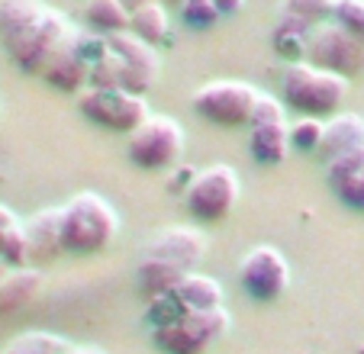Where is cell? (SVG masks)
<instances>
[{
	"mask_svg": "<svg viewBox=\"0 0 364 354\" xmlns=\"http://www.w3.org/2000/svg\"><path fill=\"white\" fill-rule=\"evenodd\" d=\"M119 232V216L100 193L81 191L62 206V245L65 254L90 258L113 245Z\"/></svg>",
	"mask_w": 364,
	"mask_h": 354,
	"instance_id": "1",
	"label": "cell"
},
{
	"mask_svg": "<svg viewBox=\"0 0 364 354\" xmlns=\"http://www.w3.org/2000/svg\"><path fill=\"white\" fill-rule=\"evenodd\" d=\"M348 77L323 71L309 62H290L281 75V97L287 107L303 116H336L338 103L345 100Z\"/></svg>",
	"mask_w": 364,
	"mask_h": 354,
	"instance_id": "2",
	"label": "cell"
},
{
	"mask_svg": "<svg viewBox=\"0 0 364 354\" xmlns=\"http://www.w3.org/2000/svg\"><path fill=\"white\" fill-rule=\"evenodd\" d=\"M239 174L229 164H210V168L197 171L191 187L184 191V206L197 222H223L239 203Z\"/></svg>",
	"mask_w": 364,
	"mask_h": 354,
	"instance_id": "3",
	"label": "cell"
},
{
	"mask_svg": "<svg viewBox=\"0 0 364 354\" xmlns=\"http://www.w3.org/2000/svg\"><path fill=\"white\" fill-rule=\"evenodd\" d=\"M258 94L262 90H255L245 81H210L193 90L191 107L206 123L223 126V129H242L252 123Z\"/></svg>",
	"mask_w": 364,
	"mask_h": 354,
	"instance_id": "4",
	"label": "cell"
},
{
	"mask_svg": "<svg viewBox=\"0 0 364 354\" xmlns=\"http://www.w3.org/2000/svg\"><path fill=\"white\" fill-rule=\"evenodd\" d=\"M229 328L226 309H206V313H187L171 322H161L151 332V341L161 354H203L206 348L220 341Z\"/></svg>",
	"mask_w": 364,
	"mask_h": 354,
	"instance_id": "5",
	"label": "cell"
},
{
	"mask_svg": "<svg viewBox=\"0 0 364 354\" xmlns=\"http://www.w3.org/2000/svg\"><path fill=\"white\" fill-rule=\"evenodd\" d=\"M77 109L87 123L100 126V129H110V132H132L149 119V103H145L142 94H132V90H81L77 94Z\"/></svg>",
	"mask_w": 364,
	"mask_h": 354,
	"instance_id": "6",
	"label": "cell"
},
{
	"mask_svg": "<svg viewBox=\"0 0 364 354\" xmlns=\"http://www.w3.org/2000/svg\"><path fill=\"white\" fill-rule=\"evenodd\" d=\"M184 129L181 123H174L171 116H149L142 126L129 136V161L142 171H168L171 164H178V158L184 155Z\"/></svg>",
	"mask_w": 364,
	"mask_h": 354,
	"instance_id": "7",
	"label": "cell"
},
{
	"mask_svg": "<svg viewBox=\"0 0 364 354\" xmlns=\"http://www.w3.org/2000/svg\"><path fill=\"white\" fill-rule=\"evenodd\" d=\"M68 33H71V26H68V20H65V14H58V10H46L36 26H29L26 33L16 36V39L4 42V48H7V55L14 58V65L20 71L42 77L48 58H52L55 48L68 39Z\"/></svg>",
	"mask_w": 364,
	"mask_h": 354,
	"instance_id": "8",
	"label": "cell"
},
{
	"mask_svg": "<svg viewBox=\"0 0 364 354\" xmlns=\"http://www.w3.org/2000/svg\"><path fill=\"white\" fill-rule=\"evenodd\" d=\"M306 62L342 77H355L364 71V42L338 29L336 23H323L306 39Z\"/></svg>",
	"mask_w": 364,
	"mask_h": 354,
	"instance_id": "9",
	"label": "cell"
},
{
	"mask_svg": "<svg viewBox=\"0 0 364 354\" xmlns=\"http://www.w3.org/2000/svg\"><path fill=\"white\" fill-rule=\"evenodd\" d=\"M223 306V286L220 280L206 277V274H187L171 293L165 296H155L151 300V309H149V319L155 326L161 322H171L178 316H187V313H206V309H220Z\"/></svg>",
	"mask_w": 364,
	"mask_h": 354,
	"instance_id": "10",
	"label": "cell"
},
{
	"mask_svg": "<svg viewBox=\"0 0 364 354\" xmlns=\"http://www.w3.org/2000/svg\"><path fill=\"white\" fill-rule=\"evenodd\" d=\"M239 284L242 290L258 303H274L290 286V264L277 248L258 245L242 258L239 264Z\"/></svg>",
	"mask_w": 364,
	"mask_h": 354,
	"instance_id": "11",
	"label": "cell"
},
{
	"mask_svg": "<svg viewBox=\"0 0 364 354\" xmlns=\"http://www.w3.org/2000/svg\"><path fill=\"white\" fill-rule=\"evenodd\" d=\"M107 48L123 65V90H132V94H142V97L149 94V87L159 81V71H161L159 48H151L149 42L132 36L129 29H123L117 36H107Z\"/></svg>",
	"mask_w": 364,
	"mask_h": 354,
	"instance_id": "12",
	"label": "cell"
},
{
	"mask_svg": "<svg viewBox=\"0 0 364 354\" xmlns=\"http://www.w3.org/2000/svg\"><path fill=\"white\" fill-rule=\"evenodd\" d=\"M203 254H206V239L203 232L193 229V225H171V229H165L145 245V258L165 261V264L178 267L184 274L197 271Z\"/></svg>",
	"mask_w": 364,
	"mask_h": 354,
	"instance_id": "13",
	"label": "cell"
},
{
	"mask_svg": "<svg viewBox=\"0 0 364 354\" xmlns=\"http://www.w3.org/2000/svg\"><path fill=\"white\" fill-rule=\"evenodd\" d=\"M42 81L52 84L62 94H81L90 87V62L84 58L77 33H68V39L55 48V55L48 58L46 71H42Z\"/></svg>",
	"mask_w": 364,
	"mask_h": 354,
	"instance_id": "14",
	"label": "cell"
},
{
	"mask_svg": "<svg viewBox=\"0 0 364 354\" xmlns=\"http://www.w3.org/2000/svg\"><path fill=\"white\" fill-rule=\"evenodd\" d=\"M326 168H329V184L336 197L348 210L364 213V149L345 151V155L326 161Z\"/></svg>",
	"mask_w": 364,
	"mask_h": 354,
	"instance_id": "15",
	"label": "cell"
},
{
	"mask_svg": "<svg viewBox=\"0 0 364 354\" xmlns=\"http://www.w3.org/2000/svg\"><path fill=\"white\" fill-rule=\"evenodd\" d=\"M26 229V242H29V258L36 261H48L65 254L62 245V206H48L39 210L36 216H29L23 222Z\"/></svg>",
	"mask_w": 364,
	"mask_h": 354,
	"instance_id": "16",
	"label": "cell"
},
{
	"mask_svg": "<svg viewBox=\"0 0 364 354\" xmlns=\"http://www.w3.org/2000/svg\"><path fill=\"white\" fill-rule=\"evenodd\" d=\"M332 4H336V0H284L277 29H284V33H296V36H306V39H309V33H313V29L323 26V23H329Z\"/></svg>",
	"mask_w": 364,
	"mask_h": 354,
	"instance_id": "17",
	"label": "cell"
},
{
	"mask_svg": "<svg viewBox=\"0 0 364 354\" xmlns=\"http://www.w3.org/2000/svg\"><path fill=\"white\" fill-rule=\"evenodd\" d=\"M351 149H364V116L358 113H336L326 123V136H323V145H319V155L326 161L332 158L345 155Z\"/></svg>",
	"mask_w": 364,
	"mask_h": 354,
	"instance_id": "18",
	"label": "cell"
},
{
	"mask_svg": "<svg viewBox=\"0 0 364 354\" xmlns=\"http://www.w3.org/2000/svg\"><path fill=\"white\" fill-rule=\"evenodd\" d=\"M42 293V271L36 267H10L0 284V316H10L16 309L29 306Z\"/></svg>",
	"mask_w": 364,
	"mask_h": 354,
	"instance_id": "19",
	"label": "cell"
},
{
	"mask_svg": "<svg viewBox=\"0 0 364 354\" xmlns=\"http://www.w3.org/2000/svg\"><path fill=\"white\" fill-rule=\"evenodd\" d=\"M290 126L287 123H271V126H252V139H248V151L258 164H281L290 151Z\"/></svg>",
	"mask_w": 364,
	"mask_h": 354,
	"instance_id": "20",
	"label": "cell"
},
{
	"mask_svg": "<svg viewBox=\"0 0 364 354\" xmlns=\"http://www.w3.org/2000/svg\"><path fill=\"white\" fill-rule=\"evenodd\" d=\"M0 261L7 267H26L29 264V242L26 229L16 219L14 210L0 203Z\"/></svg>",
	"mask_w": 364,
	"mask_h": 354,
	"instance_id": "21",
	"label": "cell"
},
{
	"mask_svg": "<svg viewBox=\"0 0 364 354\" xmlns=\"http://www.w3.org/2000/svg\"><path fill=\"white\" fill-rule=\"evenodd\" d=\"M46 10L48 7L42 0H0V39L10 42L23 36L29 26L42 20Z\"/></svg>",
	"mask_w": 364,
	"mask_h": 354,
	"instance_id": "22",
	"label": "cell"
},
{
	"mask_svg": "<svg viewBox=\"0 0 364 354\" xmlns=\"http://www.w3.org/2000/svg\"><path fill=\"white\" fill-rule=\"evenodd\" d=\"M129 33L139 36L142 42H149L151 48L165 45L168 36H171V16H168L165 4L155 0V4H149V7L136 10V14L129 16Z\"/></svg>",
	"mask_w": 364,
	"mask_h": 354,
	"instance_id": "23",
	"label": "cell"
},
{
	"mask_svg": "<svg viewBox=\"0 0 364 354\" xmlns=\"http://www.w3.org/2000/svg\"><path fill=\"white\" fill-rule=\"evenodd\" d=\"M84 23L97 36H117L129 29V10L119 0H84Z\"/></svg>",
	"mask_w": 364,
	"mask_h": 354,
	"instance_id": "24",
	"label": "cell"
},
{
	"mask_svg": "<svg viewBox=\"0 0 364 354\" xmlns=\"http://www.w3.org/2000/svg\"><path fill=\"white\" fill-rule=\"evenodd\" d=\"M68 351L71 341H65L62 335L52 332H26L4 348V354H68Z\"/></svg>",
	"mask_w": 364,
	"mask_h": 354,
	"instance_id": "25",
	"label": "cell"
},
{
	"mask_svg": "<svg viewBox=\"0 0 364 354\" xmlns=\"http://www.w3.org/2000/svg\"><path fill=\"white\" fill-rule=\"evenodd\" d=\"M290 136V149L296 151H319L323 145V136H326V123L319 116H300L294 126L287 129Z\"/></svg>",
	"mask_w": 364,
	"mask_h": 354,
	"instance_id": "26",
	"label": "cell"
},
{
	"mask_svg": "<svg viewBox=\"0 0 364 354\" xmlns=\"http://www.w3.org/2000/svg\"><path fill=\"white\" fill-rule=\"evenodd\" d=\"M329 20L348 36L364 42V0H336Z\"/></svg>",
	"mask_w": 364,
	"mask_h": 354,
	"instance_id": "27",
	"label": "cell"
},
{
	"mask_svg": "<svg viewBox=\"0 0 364 354\" xmlns=\"http://www.w3.org/2000/svg\"><path fill=\"white\" fill-rule=\"evenodd\" d=\"M90 87L94 90H119L123 87V65L113 52H107L103 58H97L90 65Z\"/></svg>",
	"mask_w": 364,
	"mask_h": 354,
	"instance_id": "28",
	"label": "cell"
},
{
	"mask_svg": "<svg viewBox=\"0 0 364 354\" xmlns=\"http://www.w3.org/2000/svg\"><path fill=\"white\" fill-rule=\"evenodd\" d=\"M181 20L191 29H206L216 26L223 16L216 10V0H181Z\"/></svg>",
	"mask_w": 364,
	"mask_h": 354,
	"instance_id": "29",
	"label": "cell"
},
{
	"mask_svg": "<svg viewBox=\"0 0 364 354\" xmlns=\"http://www.w3.org/2000/svg\"><path fill=\"white\" fill-rule=\"evenodd\" d=\"M274 48L281 58H287V62H306V36L274 29Z\"/></svg>",
	"mask_w": 364,
	"mask_h": 354,
	"instance_id": "30",
	"label": "cell"
},
{
	"mask_svg": "<svg viewBox=\"0 0 364 354\" xmlns=\"http://www.w3.org/2000/svg\"><path fill=\"white\" fill-rule=\"evenodd\" d=\"M271 123H284V103L271 94H258V103H255V113L248 126H271Z\"/></svg>",
	"mask_w": 364,
	"mask_h": 354,
	"instance_id": "31",
	"label": "cell"
},
{
	"mask_svg": "<svg viewBox=\"0 0 364 354\" xmlns=\"http://www.w3.org/2000/svg\"><path fill=\"white\" fill-rule=\"evenodd\" d=\"M242 7H245V0H216V10H220L223 20H226V16L242 14Z\"/></svg>",
	"mask_w": 364,
	"mask_h": 354,
	"instance_id": "32",
	"label": "cell"
},
{
	"mask_svg": "<svg viewBox=\"0 0 364 354\" xmlns=\"http://www.w3.org/2000/svg\"><path fill=\"white\" fill-rule=\"evenodd\" d=\"M126 10H129V16L136 14V10H142V7H149V4H155V0H119Z\"/></svg>",
	"mask_w": 364,
	"mask_h": 354,
	"instance_id": "33",
	"label": "cell"
},
{
	"mask_svg": "<svg viewBox=\"0 0 364 354\" xmlns=\"http://www.w3.org/2000/svg\"><path fill=\"white\" fill-rule=\"evenodd\" d=\"M68 354H103L100 348H90V345H71Z\"/></svg>",
	"mask_w": 364,
	"mask_h": 354,
	"instance_id": "34",
	"label": "cell"
},
{
	"mask_svg": "<svg viewBox=\"0 0 364 354\" xmlns=\"http://www.w3.org/2000/svg\"><path fill=\"white\" fill-rule=\"evenodd\" d=\"M7 271H10V267L4 264V261H0V284H4V277H7Z\"/></svg>",
	"mask_w": 364,
	"mask_h": 354,
	"instance_id": "35",
	"label": "cell"
},
{
	"mask_svg": "<svg viewBox=\"0 0 364 354\" xmlns=\"http://www.w3.org/2000/svg\"><path fill=\"white\" fill-rule=\"evenodd\" d=\"M161 4H171V7H181V0H161Z\"/></svg>",
	"mask_w": 364,
	"mask_h": 354,
	"instance_id": "36",
	"label": "cell"
},
{
	"mask_svg": "<svg viewBox=\"0 0 364 354\" xmlns=\"http://www.w3.org/2000/svg\"><path fill=\"white\" fill-rule=\"evenodd\" d=\"M358 354H364V345H361V351H358Z\"/></svg>",
	"mask_w": 364,
	"mask_h": 354,
	"instance_id": "37",
	"label": "cell"
}]
</instances>
